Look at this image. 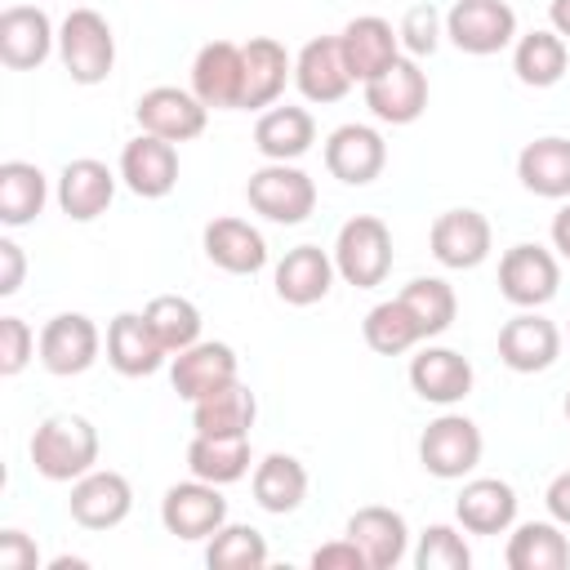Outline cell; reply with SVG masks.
<instances>
[{
	"mask_svg": "<svg viewBox=\"0 0 570 570\" xmlns=\"http://www.w3.org/2000/svg\"><path fill=\"white\" fill-rule=\"evenodd\" d=\"M428 245H432V258L450 272H472L490 258L494 249V227L481 209H445L432 218V232H428Z\"/></svg>",
	"mask_w": 570,
	"mask_h": 570,
	"instance_id": "cell-9",
	"label": "cell"
},
{
	"mask_svg": "<svg viewBox=\"0 0 570 570\" xmlns=\"http://www.w3.org/2000/svg\"><path fill=\"white\" fill-rule=\"evenodd\" d=\"M49 200V178L31 160H4L0 165V223L4 227H27L40 218Z\"/></svg>",
	"mask_w": 570,
	"mask_h": 570,
	"instance_id": "cell-36",
	"label": "cell"
},
{
	"mask_svg": "<svg viewBox=\"0 0 570 570\" xmlns=\"http://www.w3.org/2000/svg\"><path fill=\"white\" fill-rule=\"evenodd\" d=\"M343 534L361 548V557H365L370 570H392V566H401V561L410 557V525H405V517H401L396 508H387V503H365V508H356V512L347 517V530H343Z\"/></svg>",
	"mask_w": 570,
	"mask_h": 570,
	"instance_id": "cell-18",
	"label": "cell"
},
{
	"mask_svg": "<svg viewBox=\"0 0 570 570\" xmlns=\"http://www.w3.org/2000/svg\"><path fill=\"white\" fill-rule=\"evenodd\" d=\"M445 36L459 53L490 58L508 45H517V13L508 0H454L445 9Z\"/></svg>",
	"mask_w": 570,
	"mask_h": 570,
	"instance_id": "cell-6",
	"label": "cell"
},
{
	"mask_svg": "<svg viewBox=\"0 0 570 570\" xmlns=\"http://www.w3.org/2000/svg\"><path fill=\"white\" fill-rule=\"evenodd\" d=\"M67 512L85 530H116L134 512V485L116 468H94L80 481H71Z\"/></svg>",
	"mask_w": 570,
	"mask_h": 570,
	"instance_id": "cell-14",
	"label": "cell"
},
{
	"mask_svg": "<svg viewBox=\"0 0 570 570\" xmlns=\"http://www.w3.org/2000/svg\"><path fill=\"white\" fill-rule=\"evenodd\" d=\"M249 490H254V503H258L263 512L289 517V512H298L303 499H307V468H303L294 454L272 450V454H263V459L254 463Z\"/></svg>",
	"mask_w": 570,
	"mask_h": 570,
	"instance_id": "cell-30",
	"label": "cell"
},
{
	"mask_svg": "<svg viewBox=\"0 0 570 570\" xmlns=\"http://www.w3.org/2000/svg\"><path fill=\"white\" fill-rule=\"evenodd\" d=\"M40 566V548L27 530H0V570H36Z\"/></svg>",
	"mask_w": 570,
	"mask_h": 570,
	"instance_id": "cell-45",
	"label": "cell"
},
{
	"mask_svg": "<svg viewBox=\"0 0 570 570\" xmlns=\"http://www.w3.org/2000/svg\"><path fill=\"white\" fill-rule=\"evenodd\" d=\"M570 67V45L552 27H534L512 45V71L530 89H552Z\"/></svg>",
	"mask_w": 570,
	"mask_h": 570,
	"instance_id": "cell-34",
	"label": "cell"
},
{
	"mask_svg": "<svg viewBox=\"0 0 570 570\" xmlns=\"http://www.w3.org/2000/svg\"><path fill=\"white\" fill-rule=\"evenodd\" d=\"M205 566H214V570H263L267 566L263 530L240 525V521H223L205 539Z\"/></svg>",
	"mask_w": 570,
	"mask_h": 570,
	"instance_id": "cell-40",
	"label": "cell"
},
{
	"mask_svg": "<svg viewBox=\"0 0 570 570\" xmlns=\"http://www.w3.org/2000/svg\"><path fill=\"white\" fill-rule=\"evenodd\" d=\"M325 169L347 187H370L387 169V142L374 125H338L325 138Z\"/></svg>",
	"mask_w": 570,
	"mask_h": 570,
	"instance_id": "cell-15",
	"label": "cell"
},
{
	"mask_svg": "<svg viewBox=\"0 0 570 570\" xmlns=\"http://www.w3.org/2000/svg\"><path fill=\"white\" fill-rule=\"evenodd\" d=\"M361 89H365L370 116L383 125H414L428 111V71L410 53H401L383 76H374Z\"/></svg>",
	"mask_w": 570,
	"mask_h": 570,
	"instance_id": "cell-10",
	"label": "cell"
},
{
	"mask_svg": "<svg viewBox=\"0 0 570 570\" xmlns=\"http://www.w3.org/2000/svg\"><path fill=\"white\" fill-rule=\"evenodd\" d=\"M120 183L142 196L160 200L178 187V142H165L156 134H138L120 147Z\"/></svg>",
	"mask_w": 570,
	"mask_h": 570,
	"instance_id": "cell-19",
	"label": "cell"
},
{
	"mask_svg": "<svg viewBox=\"0 0 570 570\" xmlns=\"http://www.w3.org/2000/svg\"><path fill=\"white\" fill-rule=\"evenodd\" d=\"M254 419H258V401L240 379L191 401V428L205 436H249Z\"/></svg>",
	"mask_w": 570,
	"mask_h": 570,
	"instance_id": "cell-32",
	"label": "cell"
},
{
	"mask_svg": "<svg viewBox=\"0 0 570 570\" xmlns=\"http://www.w3.org/2000/svg\"><path fill=\"white\" fill-rule=\"evenodd\" d=\"M517 178L530 196L570 200V138L548 134V138L525 142L517 156Z\"/></svg>",
	"mask_w": 570,
	"mask_h": 570,
	"instance_id": "cell-31",
	"label": "cell"
},
{
	"mask_svg": "<svg viewBox=\"0 0 570 570\" xmlns=\"http://www.w3.org/2000/svg\"><path fill=\"white\" fill-rule=\"evenodd\" d=\"M552 249H557L561 258H570V200L552 214Z\"/></svg>",
	"mask_w": 570,
	"mask_h": 570,
	"instance_id": "cell-49",
	"label": "cell"
},
{
	"mask_svg": "<svg viewBox=\"0 0 570 570\" xmlns=\"http://www.w3.org/2000/svg\"><path fill=\"white\" fill-rule=\"evenodd\" d=\"M361 334H365V347L379 352V356H401V352L423 343V334H419V325H414V316H410V307L401 298L374 303L365 312V321H361Z\"/></svg>",
	"mask_w": 570,
	"mask_h": 570,
	"instance_id": "cell-39",
	"label": "cell"
},
{
	"mask_svg": "<svg viewBox=\"0 0 570 570\" xmlns=\"http://www.w3.org/2000/svg\"><path fill=\"white\" fill-rule=\"evenodd\" d=\"M116 200V174L94 160V156H76L62 165L58 174V209L71 218V223H94L111 209Z\"/></svg>",
	"mask_w": 570,
	"mask_h": 570,
	"instance_id": "cell-25",
	"label": "cell"
},
{
	"mask_svg": "<svg viewBox=\"0 0 570 570\" xmlns=\"http://www.w3.org/2000/svg\"><path fill=\"white\" fill-rule=\"evenodd\" d=\"M245 58V85H240V111L272 107L285 94V80H294V58L281 40L272 36H249L240 45Z\"/></svg>",
	"mask_w": 570,
	"mask_h": 570,
	"instance_id": "cell-27",
	"label": "cell"
},
{
	"mask_svg": "<svg viewBox=\"0 0 570 570\" xmlns=\"http://www.w3.org/2000/svg\"><path fill=\"white\" fill-rule=\"evenodd\" d=\"M561 530L566 525H557V521H521L503 548L508 570H566L570 566V539Z\"/></svg>",
	"mask_w": 570,
	"mask_h": 570,
	"instance_id": "cell-35",
	"label": "cell"
},
{
	"mask_svg": "<svg viewBox=\"0 0 570 570\" xmlns=\"http://www.w3.org/2000/svg\"><path fill=\"white\" fill-rule=\"evenodd\" d=\"M31 468L45 481H80L98 468V428L85 414H49L31 432Z\"/></svg>",
	"mask_w": 570,
	"mask_h": 570,
	"instance_id": "cell-1",
	"label": "cell"
},
{
	"mask_svg": "<svg viewBox=\"0 0 570 570\" xmlns=\"http://www.w3.org/2000/svg\"><path fill=\"white\" fill-rule=\"evenodd\" d=\"M330 254H334V267L347 285L374 289L392 272V227L379 214H356L338 227Z\"/></svg>",
	"mask_w": 570,
	"mask_h": 570,
	"instance_id": "cell-4",
	"label": "cell"
},
{
	"mask_svg": "<svg viewBox=\"0 0 570 570\" xmlns=\"http://www.w3.org/2000/svg\"><path fill=\"white\" fill-rule=\"evenodd\" d=\"M58 49V31L40 4H9L0 13V62L9 71H36Z\"/></svg>",
	"mask_w": 570,
	"mask_h": 570,
	"instance_id": "cell-20",
	"label": "cell"
},
{
	"mask_svg": "<svg viewBox=\"0 0 570 570\" xmlns=\"http://www.w3.org/2000/svg\"><path fill=\"white\" fill-rule=\"evenodd\" d=\"M294 85L307 102H338L347 98V89L356 85L352 71H347V58H343V45L338 36H312L298 53H294Z\"/></svg>",
	"mask_w": 570,
	"mask_h": 570,
	"instance_id": "cell-21",
	"label": "cell"
},
{
	"mask_svg": "<svg viewBox=\"0 0 570 570\" xmlns=\"http://www.w3.org/2000/svg\"><path fill=\"white\" fill-rule=\"evenodd\" d=\"M240 85H245V58L236 40H209L191 58V94L209 111H240Z\"/></svg>",
	"mask_w": 570,
	"mask_h": 570,
	"instance_id": "cell-17",
	"label": "cell"
},
{
	"mask_svg": "<svg viewBox=\"0 0 570 570\" xmlns=\"http://www.w3.org/2000/svg\"><path fill=\"white\" fill-rule=\"evenodd\" d=\"M102 352V330L85 316V312H58L45 321L40 330V365L58 379H76L85 374Z\"/></svg>",
	"mask_w": 570,
	"mask_h": 570,
	"instance_id": "cell-11",
	"label": "cell"
},
{
	"mask_svg": "<svg viewBox=\"0 0 570 570\" xmlns=\"http://www.w3.org/2000/svg\"><path fill=\"white\" fill-rule=\"evenodd\" d=\"M142 316H147V325L156 330V338L165 343V352L174 356V352H183V347H191V343H200V307L191 303V298H183V294H156L147 307H142Z\"/></svg>",
	"mask_w": 570,
	"mask_h": 570,
	"instance_id": "cell-41",
	"label": "cell"
},
{
	"mask_svg": "<svg viewBox=\"0 0 570 570\" xmlns=\"http://www.w3.org/2000/svg\"><path fill=\"white\" fill-rule=\"evenodd\" d=\"M543 503H548V517H552L557 525H566V530H570V468H566V472H557V476L548 481Z\"/></svg>",
	"mask_w": 570,
	"mask_h": 570,
	"instance_id": "cell-48",
	"label": "cell"
},
{
	"mask_svg": "<svg viewBox=\"0 0 570 570\" xmlns=\"http://www.w3.org/2000/svg\"><path fill=\"white\" fill-rule=\"evenodd\" d=\"M312 142H316V120L307 107H289V102L276 107L272 102L254 125V147L263 160H298L312 151Z\"/></svg>",
	"mask_w": 570,
	"mask_h": 570,
	"instance_id": "cell-33",
	"label": "cell"
},
{
	"mask_svg": "<svg viewBox=\"0 0 570 570\" xmlns=\"http://www.w3.org/2000/svg\"><path fill=\"white\" fill-rule=\"evenodd\" d=\"M134 120L142 134H156L165 142H191L205 134V120H209V107L191 94V89H178V85H156L147 89L138 102H134Z\"/></svg>",
	"mask_w": 570,
	"mask_h": 570,
	"instance_id": "cell-13",
	"label": "cell"
},
{
	"mask_svg": "<svg viewBox=\"0 0 570 570\" xmlns=\"http://www.w3.org/2000/svg\"><path fill=\"white\" fill-rule=\"evenodd\" d=\"M245 200L254 214H263L276 227H298L316 209V183L294 160H267L249 174Z\"/></svg>",
	"mask_w": 570,
	"mask_h": 570,
	"instance_id": "cell-2",
	"label": "cell"
},
{
	"mask_svg": "<svg viewBox=\"0 0 570 570\" xmlns=\"http://www.w3.org/2000/svg\"><path fill=\"white\" fill-rule=\"evenodd\" d=\"M334 276H338L334 254H325L321 245H294V249H285V258L276 263L272 285H276V298H281V303H289V307H312V303H321V298L334 289Z\"/></svg>",
	"mask_w": 570,
	"mask_h": 570,
	"instance_id": "cell-28",
	"label": "cell"
},
{
	"mask_svg": "<svg viewBox=\"0 0 570 570\" xmlns=\"http://www.w3.org/2000/svg\"><path fill=\"white\" fill-rule=\"evenodd\" d=\"M476 374H472V361L454 347H423L419 356H410V387L419 401L428 405H459L468 392H472Z\"/></svg>",
	"mask_w": 570,
	"mask_h": 570,
	"instance_id": "cell-23",
	"label": "cell"
},
{
	"mask_svg": "<svg viewBox=\"0 0 570 570\" xmlns=\"http://www.w3.org/2000/svg\"><path fill=\"white\" fill-rule=\"evenodd\" d=\"M232 379H240V356H236L232 343L200 338V343H191V347H183V352L169 356V383H174V392L187 405L200 401L205 392L232 383Z\"/></svg>",
	"mask_w": 570,
	"mask_h": 570,
	"instance_id": "cell-16",
	"label": "cell"
},
{
	"mask_svg": "<svg viewBox=\"0 0 570 570\" xmlns=\"http://www.w3.org/2000/svg\"><path fill=\"white\" fill-rule=\"evenodd\" d=\"M49 570H85V557H53Z\"/></svg>",
	"mask_w": 570,
	"mask_h": 570,
	"instance_id": "cell-51",
	"label": "cell"
},
{
	"mask_svg": "<svg viewBox=\"0 0 570 570\" xmlns=\"http://www.w3.org/2000/svg\"><path fill=\"white\" fill-rule=\"evenodd\" d=\"M223 521H227V499H223V485H214V481L191 476V481L169 485L160 499V525L183 543L209 539Z\"/></svg>",
	"mask_w": 570,
	"mask_h": 570,
	"instance_id": "cell-8",
	"label": "cell"
},
{
	"mask_svg": "<svg viewBox=\"0 0 570 570\" xmlns=\"http://www.w3.org/2000/svg\"><path fill=\"white\" fill-rule=\"evenodd\" d=\"M410 561H414L419 570H468V566H472V548H468V539H463V525H445V521L428 525V530L419 534Z\"/></svg>",
	"mask_w": 570,
	"mask_h": 570,
	"instance_id": "cell-42",
	"label": "cell"
},
{
	"mask_svg": "<svg viewBox=\"0 0 570 570\" xmlns=\"http://www.w3.org/2000/svg\"><path fill=\"white\" fill-rule=\"evenodd\" d=\"M312 570H370V566H365L361 548L343 534V539H330V543H321L312 552Z\"/></svg>",
	"mask_w": 570,
	"mask_h": 570,
	"instance_id": "cell-46",
	"label": "cell"
},
{
	"mask_svg": "<svg viewBox=\"0 0 570 570\" xmlns=\"http://www.w3.org/2000/svg\"><path fill=\"white\" fill-rule=\"evenodd\" d=\"M396 298L410 307V316H414V325H419L423 343H428V338H436V334H445V330L454 325V316H459L454 285H450V281H441V276H414Z\"/></svg>",
	"mask_w": 570,
	"mask_h": 570,
	"instance_id": "cell-38",
	"label": "cell"
},
{
	"mask_svg": "<svg viewBox=\"0 0 570 570\" xmlns=\"http://www.w3.org/2000/svg\"><path fill=\"white\" fill-rule=\"evenodd\" d=\"M548 22H552V31L570 45V0H552V4H548Z\"/></svg>",
	"mask_w": 570,
	"mask_h": 570,
	"instance_id": "cell-50",
	"label": "cell"
},
{
	"mask_svg": "<svg viewBox=\"0 0 570 570\" xmlns=\"http://www.w3.org/2000/svg\"><path fill=\"white\" fill-rule=\"evenodd\" d=\"M566 338H570V325H566Z\"/></svg>",
	"mask_w": 570,
	"mask_h": 570,
	"instance_id": "cell-53",
	"label": "cell"
},
{
	"mask_svg": "<svg viewBox=\"0 0 570 570\" xmlns=\"http://www.w3.org/2000/svg\"><path fill=\"white\" fill-rule=\"evenodd\" d=\"M249 436H205L196 432L187 445V472L214 485H236L240 476H249Z\"/></svg>",
	"mask_w": 570,
	"mask_h": 570,
	"instance_id": "cell-37",
	"label": "cell"
},
{
	"mask_svg": "<svg viewBox=\"0 0 570 570\" xmlns=\"http://www.w3.org/2000/svg\"><path fill=\"white\" fill-rule=\"evenodd\" d=\"M481 450H485L481 428L468 414H454V410L436 414L419 436V463L436 481H463L481 463Z\"/></svg>",
	"mask_w": 570,
	"mask_h": 570,
	"instance_id": "cell-5",
	"label": "cell"
},
{
	"mask_svg": "<svg viewBox=\"0 0 570 570\" xmlns=\"http://www.w3.org/2000/svg\"><path fill=\"white\" fill-rule=\"evenodd\" d=\"M107 365L125 379H147L160 365H169V352L142 312H116L107 321Z\"/></svg>",
	"mask_w": 570,
	"mask_h": 570,
	"instance_id": "cell-22",
	"label": "cell"
},
{
	"mask_svg": "<svg viewBox=\"0 0 570 570\" xmlns=\"http://www.w3.org/2000/svg\"><path fill=\"white\" fill-rule=\"evenodd\" d=\"M454 521L468 534H508L517 525V490L499 476H472L454 499Z\"/></svg>",
	"mask_w": 570,
	"mask_h": 570,
	"instance_id": "cell-29",
	"label": "cell"
},
{
	"mask_svg": "<svg viewBox=\"0 0 570 570\" xmlns=\"http://www.w3.org/2000/svg\"><path fill=\"white\" fill-rule=\"evenodd\" d=\"M200 245H205V258L218 267V272H232V276H254L267 267V240L254 223L245 218H209L205 232H200Z\"/></svg>",
	"mask_w": 570,
	"mask_h": 570,
	"instance_id": "cell-26",
	"label": "cell"
},
{
	"mask_svg": "<svg viewBox=\"0 0 570 570\" xmlns=\"http://www.w3.org/2000/svg\"><path fill=\"white\" fill-rule=\"evenodd\" d=\"M22 276H27V254H22V245L18 240H0V294L9 298V294H18L22 289Z\"/></svg>",
	"mask_w": 570,
	"mask_h": 570,
	"instance_id": "cell-47",
	"label": "cell"
},
{
	"mask_svg": "<svg viewBox=\"0 0 570 570\" xmlns=\"http://www.w3.org/2000/svg\"><path fill=\"white\" fill-rule=\"evenodd\" d=\"M561 410H566V419H570V392H566V401H561Z\"/></svg>",
	"mask_w": 570,
	"mask_h": 570,
	"instance_id": "cell-52",
	"label": "cell"
},
{
	"mask_svg": "<svg viewBox=\"0 0 570 570\" xmlns=\"http://www.w3.org/2000/svg\"><path fill=\"white\" fill-rule=\"evenodd\" d=\"M58 58L76 85H102L116 67V31L98 9H71L58 27Z\"/></svg>",
	"mask_w": 570,
	"mask_h": 570,
	"instance_id": "cell-3",
	"label": "cell"
},
{
	"mask_svg": "<svg viewBox=\"0 0 570 570\" xmlns=\"http://www.w3.org/2000/svg\"><path fill=\"white\" fill-rule=\"evenodd\" d=\"M561 289V263L552 249L534 245V240H521L512 249H503L499 258V294L512 303V307H543L552 303Z\"/></svg>",
	"mask_w": 570,
	"mask_h": 570,
	"instance_id": "cell-7",
	"label": "cell"
},
{
	"mask_svg": "<svg viewBox=\"0 0 570 570\" xmlns=\"http://www.w3.org/2000/svg\"><path fill=\"white\" fill-rule=\"evenodd\" d=\"M338 45H343V58H347V71L356 85H370L374 76H383L396 58H401V36L387 18L379 13H361L352 18L343 31H338Z\"/></svg>",
	"mask_w": 570,
	"mask_h": 570,
	"instance_id": "cell-24",
	"label": "cell"
},
{
	"mask_svg": "<svg viewBox=\"0 0 570 570\" xmlns=\"http://www.w3.org/2000/svg\"><path fill=\"white\" fill-rule=\"evenodd\" d=\"M36 352H40V334L22 316H0V374L4 379L22 374Z\"/></svg>",
	"mask_w": 570,
	"mask_h": 570,
	"instance_id": "cell-44",
	"label": "cell"
},
{
	"mask_svg": "<svg viewBox=\"0 0 570 570\" xmlns=\"http://www.w3.org/2000/svg\"><path fill=\"white\" fill-rule=\"evenodd\" d=\"M396 36H401V49L410 58H432L441 36H445V13L436 4H410L405 18L396 22Z\"/></svg>",
	"mask_w": 570,
	"mask_h": 570,
	"instance_id": "cell-43",
	"label": "cell"
},
{
	"mask_svg": "<svg viewBox=\"0 0 570 570\" xmlns=\"http://www.w3.org/2000/svg\"><path fill=\"white\" fill-rule=\"evenodd\" d=\"M561 356V330L539 307H521L512 321L499 325V361L512 374H543Z\"/></svg>",
	"mask_w": 570,
	"mask_h": 570,
	"instance_id": "cell-12",
	"label": "cell"
}]
</instances>
